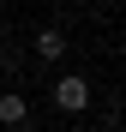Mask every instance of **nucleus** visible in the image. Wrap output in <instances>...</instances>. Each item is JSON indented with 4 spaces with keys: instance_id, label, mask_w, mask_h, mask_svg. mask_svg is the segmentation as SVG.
Masks as SVG:
<instances>
[{
    "instance_id": "1",
    "label": "nucleus",
    "mask_w": 126,
    "mask_h": 132,
    "mask_svg": "<svg viewBox=\"0 0 126 132\" xmlns=\"http://www.w3.org/2000/svg\"><path fill=\"white\" fill-rule=\"evenodd\" d=\"M54 108H66V114H84V108H90V78L66 72V78L54 84Z\"/></svg>"
},
{
    "instance_id": "2",
    "label": "nucleus",
    "mask_w": 126,
    "mask_h": 132,
    "mask_svg": "<svg viewBox=\"0 0 126 132\" xmlns=\"http://www.w3.org/2000/svg\"><path fill=\"white\" fill-rule=\"evenodd\" d=\"M30 48H36V60H42V66H54V60H66V30H60V24H42Z\"/></svg>"
},
{
    "instance_id": "3",
    "label": "nucleus",
    "mask_w": 126,
    "mask_h": 132,
    "mask_svg": "<svg viewBox=\"0 0 126 132\" xmlns=\"http://www.w3.org/2000/svg\"><path fill=\"white\" fill-rule=\"evenodd\" d=\"M0 126H12V132L30 126V102L18 96V90H0Z\"/></svg>"
},
{
    "instance_id": "4",
    "label": "nucleus",
    "mask_w": 126,
    "mask_h": 132,
    "mask_svg": "<svg viewBox=\"0 0 126 132\" xmlns=\"http://www.w3.org/2000/svg\"><path fill=\"white\" fill-rule=\"evenodd\" d=\"M0 42H6V24H0Z\"/></svg>"
},
{
    "instance_id": "5",
    "label": "nucleus",
    "mask_w": 126,
    "mask_h": 132,
    "mask_svg": "<svg viewBox=\"0 0 126 132\" xmlns=\"http://www.w3.org/2000/svg\"><path fill=\"white\" fill-rule=\"evenodd\" d=\"M72 132H90V126H72Z\"/></svg>"
}]
</instances>
